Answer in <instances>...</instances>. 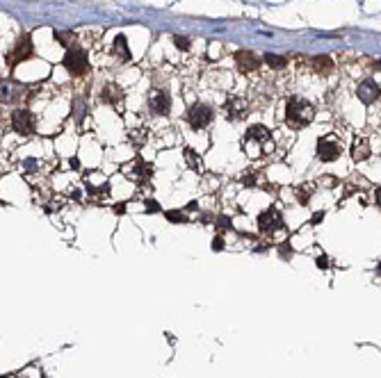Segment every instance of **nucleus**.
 <instances>
[{
  "mask_svg": "<svg viewBox=\"0 0 381 378\" xmlns=\"http://www.w3.org/2000/svg\"><path fill=\"white\" fill-rule=\"evenodd\" d=\"M242 148L251 157H260V155H265L272 148V132L265 125H251L244 132Z\"/></svg>",
  "mask_w": 381,
  "mask_h": 378,
  "instance_id": "f257e3e1",
  "label": "nucleus"
},
{
  "mask_svg": "<svg viewBox=\"0 0 381 378\" xmlns=\"http://www.w3.org/2000/svg\"><path fill=\"white\" fill-rule=\"evenodd\" d=\"M315 118V107H313L308 100L303 98H290L285 105V123L294 130L299 128H306L308 123Z\"/></svg>",
  "mask_w": 381,
  "mask_h": 378,
  "instance_id": "f03ea898",
  "label": "nucleus"
},
{
  "mask_svg": "<svg viewBox=\"0 0 381 378\" xmlns=\"http://www.w3.org/2000/svg\"><path fill=\"white\" fill-rule=\"evenodd\" d=\"M62 64H64V68L71 73V75H85V73L89 71V62H87V55H85L83 48H69L64 55V59H62Z\"/></svg>",
  "mask_w": 381,
  "mask_h": 378,
  "instance_id": "7ed1b4c3",
  "label": "nucleus"
},
{
  "mask_svg": "<svg viewBox=\"0 0 381 378\" xmlns=\"http://www.w3.org/2000/svg\"><path fill=\"white\" fill-rule=\"evenodd\" d=\"M12 130L16 135L32 137L37 132V116L30 109H19V112L12 114Z\"/></svg>",
  "mask_w": 381,
  "mask_h": 378,
  "instance_id": "20e7f679",
  "label": "nucleus"
},
{
  "mask_svg": "<svg viewBox=\"0 0 381 378\" xmlns=\"http://www.w3.org/2000/svg\"><path fill=\"white\" fill-rule=\"evenodd\" d=\"M215 118V109L210 105H203V103H197L194 107L187 109V123L194 128V130H203L208 128Z\"/></svg>",
  "mask_w": 381,
  "mask_h": 378,
  "instance_id": "39448f33",
  "label": "nucleus"
},
{
  "mask_svg": "<svg viewBox=\"0 0 381 378\" xmlns=\"http://www.w3.org/2000/svg\"><path fill=\"white\" fill-rule=\"evenodd\" d=\"M340 153H342V144L335 135H324L317 139V157L322 162H333L340 157Z\"/></svg>",
  "mask_w": 381,
  "mask_h": 378,
  "instance_id": "423d86ee",
  "label": "nucleus"
},
{
  "mask_svg": "<svg viewBox=\"0 0 381 378\" xmlns=\"http://www.w3.org/2000/svg\"><path fill=\"white\" fill-rule=\"evenodd\" d=\"M258 226H260V232L265 235H274V232L283 230L285 221H283V212L279 207H267L265 212L258 217Z\"/></svg>",
  "mask_w": 381,
  "mask_h": 378,
  "instance_id": "0eeeda50",
  "label": "nucleus"
},
{
  "mask_svg": "<svg viewBox=\"0 0 381 378\" xmlns=\"http://www.w3.org/2000/svg\"><path fill=\"white\" fill-rule=\"evenodd\" d=\"M34 53V46H32V36L30 34H23L19 41L14 44V48L10 50V55H7V64L10 66H16V64L25 62V59H30Z\"/></svg>",
  "mask_w": 381,
  "mask_h": 378,
  "instance_id": "6e6552de",
  "label": "nucleus"
},
{
  "mask_svg": "<svg viewBox=\"0 0 381 378\" xmlns=\"http://www.w3.org/2000/svg\"><path fill=\"white\" fill-rule=\"evenodd\" d=\"M148 105H151V109L156 114H160V116H167L171 109V98L169 94H167L165 89H156L151 94V98H148Z\"/></svg>",
  "mask_w": 381,
  "mask_h": 378,
  "instance_id": "1a4fd4ad",
  "label": "nucleus"
},
{
  "mask_svg": "<svg viewBox=\"0 0 381 378\" xmlns=\"http://www.w3.org/2000/svg\"><path fill=\"white\" fill-rule=\"evenodd\" d=\"M226 114H228V121H240V118L247 114V109H249V103L244 98H240V96H233V98H228L226 100Z\"/></svg>",
  "mask_w": 381,
  "mask_h": 378,
  "instance_id": "9d476101",
  "label": "nucleus"
},
{
  "mask_svg": "<svg viewBox=\"0 0 381 378\" xmlns=\"http://www.w3.org/2000/svg\"><path fill=\"white\" fill-rule=\"evenodd\" d=\"M235 62H238V68L242 73H251V71H256V68L260 66L258 55L251 53V50H238V53H235Z\"/></svg>",
  "mask_w": 381,
  "mask_h": 378,
  "instance_id": "9b49d317",
  "label": "nucleus"
},
{
  "mask_svg": "<svg viewBox=\"0 0 381 378\" xmlns=\"http://www.w3.org/2000/svg\"><path fill=\"white\" fill-rule=\"evenodd\" d=\"M356 96L361 98V103H365V105L374 103V100L379 98V85H376L374 80H363L361 85L356 87Z\"/></svg>",
  "mask_w": 381,
  "mask_h": 378,
  "instance_id": "f8f14e48",
  "label": "nucleus"
},
{
  "mask_svg": "<svg viewBox=\"0 0 381 378\" xmlns=\"http://www.w3.org/2000/svg\"><path fill=\"white\" fill-rule=\"evenodd\" d=\"M101 100L107 105H115V107H119L121 103H124V91H121L119 85H115V82H110V85L103 87L101 91Z\"/></svg>",
  "mask_w": 381,
  "mask_h": 378,
  "instance_id": "ddd939ff",
  "label": "nucleus"
},
{
  "mask_svg": "<svg viewBox=\"0 0 381 378\" xmlns=\"http://www.w3.org/2000/svg\"><path fill=\"white\" fill-rule=\"evenodd\" d=\"M128 176L133 178V180H137V182H144V180H148V178L153 176V169H151V164H144V162H135L133 166L128 169Z\"/></svg>",
  "mask_w": 381,
  "mask_h": 378,
  "instance_id": "4468645a",
  "label": "nucleus"
},
{
  "mask_svg": "<svg viewBox=\"0 0 381 378\" xmlns=\"http://www.w3.org/2000/svg\"><path fill=\"white\" fill-rule=\"evenodd\" d=\"M19 96H21V87L19 85H14L12 80L0 82V100L12 103V100H19Z\"/></svg>",
  "mask_w": 381,
  "mask_h": 378,
  "instance_id": "2eb2a0df",
  "label": "nucleus"
},
{
  "mask_svg": "<svg viewBox=\"0 0 381 378\" xmlns=\"http://www.w3.org/2000/svg\"><path fill=\"white\" fill-rule=\"evenodd\" d=\"M370 153H372V148H370V141L367 139H356L354 141V148H352V157L356 159V162H363V159H367L370 157Z\"/></svg>",
  "mask_w": 381,
  "mask_h": 378,
  "instance_id": "dca6fc26",
  "label": "nucleus"
},
{
  "mask_svg": "<svg viewBox=\"0 0 381 378\" xmlns=\"http://www.w3.org/2000/svg\"><path fill=\"white\" fill-rule=\"evenodd\" d=\"M313 68H315L320 75H329V73L333 71V62H331L329 55H317V57H313Z\"/></svg>",
  "mask_w": 381,
  "mask_h": 378,
  "instance_id": "f3484780",
  "label": "nucleus"
},
{
  "mask_svg": "<svg viewBox=\"0 0 381 378\" xmlns=\"http://www.w3.org/2000/svg\"><path fill=\"white\" fill-rule=\"evenodd\" d=\"M115 55H117V57H121L124 62H128V59H130L128 41H126V36H124V34H119V36L115 39Z\"/></svg>",
  "mask_w": 381,
  "mask_h": 378,
  "instance_id": "a211bd4d",
  "label": "nucleus"
},
{
  "mask_svg": "<svg viewBox=\"0 0 381 378\" xmlns=\"http://www.w3.org/2000/svg\"><path fill=\"white\" fill-rule=\"evenodd\" d=\"M311 196H313V187L311 185H299L297 187V200L301 205H306L308 200H311Z\"/></svg>",
  "mask_w": 381,
  "mask_h": 378,
  "instance_id": "6ab92c4d",
  "label": "nucleus"
},
{
  "mask_svg": "<svg viewBox=\"0 0 381 378\" xmlns=\"http://www.w3.org/2000/svg\"><path fill=\"white\" fill-rule=\"evenodd\" d=\"M185 157H187V164H189V169H194V171H201V159H199V155L194 153L192 148H185Z\"/></svg>",
  "mask_w": 381,
  "mask_h": 378,
  "instance_id": "aec40b11",
  "label": "nucleus"
},
{
  "mask_svg": "<svg viewBox=\"0 0 381 378\" xmlns=\"http://www.w3.org/2000/svg\"><path fill=\"white\" fill-rule=\"evenodd\" d=\"M265 62L270 64L272 68H283L285 64H288V59H285V57H279V55H265Z\"/></svg>",
  "mask_w": 381,
  "mask_h": 378,
  "instance_id": "412c9836",
  "label": "nucleus"
},
{
  "mask_svg": "<svg viewBox=\"0 0 381 378\" xmlns=\"http://www.w3.org/2000/svg\"><path fill=\"white\" fill-rule=\"evenodd\" d=\"M174 44L178 46L180 50H189V39H187V36H174Z\"/></svg>",
  "mask_w": 381,
  "mask_h": 378,
  "instance_id": "4be33fe9",
  "label": "nucleus"
},
{
  "mask_svg": "<svg viewBox=\"0 0 381 378\" xmlns=\"http://www.w3.org/2000/svg\"><path fill=\"white\" fill-rule=\"evenodd\" d=\"M167 219H169V221H185V214L183 212H167Z\"/></svg>",
  "mask_w": 381,
  "mask_h": 378,
  "instance_id": "5701e85b",
  "label": "nucleus"
},
{
  "mask_svg": "<svg viewBox=\"0 0 381 378\" xmlns=\"http://www.w3.org/2000/svg\"><path fill=\"white\" fill-rule=\"evenodd\" d=\"M317 267H320V269H326V267H329V260H326L324 255H320V258H317Z\"/></svg>",
  "mask_w": 381,
  "mask_h": 378,
  "instance_id": "b1692460",
  "label": "nucleus"
},
{
  "mask_svg": "<svg viewBox=\"0 0 381 378\" xmlns=\"http://www.w3.org/2000/svg\"><path fill=\"white\" fill-rule=\"evenodd\" d=\"M215 248H217V250L224 248V241H221V237H217V239H215Z\"/></svg>",
  "mask_w": 381,
  "mask_h": 378,
  "instance_id": "393cba45",
  "label": "nucleus"
}]
</instances>
